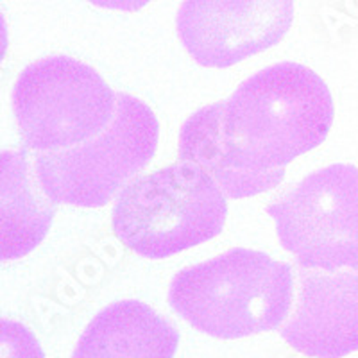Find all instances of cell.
Here are the masks:
<instances>
[{
    "mask_svg": "<svg viewBox=\"0 0 358 358\" xmlns=\"http://www.w3.org/2000/svg\"><path fill=\"white\" fill-rule=\"evenodd\" d=\"M334 118L322 78L299 63H278L192 115L179 131V159L212 176L228 197L258 196L283 181L290 162L324 142Z\"/></svg>",
    "mask_w": 358,
    "mask_h": 358,
    "instance_id": "6da1fadb",
    "label": "cell"
},
{
    "mask_svg": "<svg viewBox=\"0 0 358 358\" xmlns=\"http://www.w3.org/2000/svg\"><path fill=\"white\" fill-rule=\"evenodd\" d=\"M292 289L289 264L236 248L179 271L169 303L196 330L233 341L280 328L289 317Z\"/></svg>",
    "mask_w": 358,
    "mask_h": 358,
    "instance_id": "7a4b0ae2",
    "label": "cell"
},
{
    "mask_svg": "<svg viewBox=\"0 0 358 358\" xmlns=\"http://www.w3.org/2000/svg\"><path fill=\"white\" fill-rule=\"evenodd\" d=\"M226 194L203 169L178 162L122 188L111 213L124 248L163 260L212 241L226 224Z\"/></svg>",
    "mask_w": 358,
    "mask_h": 358,
    "instance_id": "3957f363",
    "label": "cell"
},
{
    "mask_svg": "<svg viewBox=\"0 0 358 358\" xmlns=\"http://www.w3.org/2000/svg\"><path fill=\"white\" fill-rule=\"evenodd\" d=\"M13 113L29 151L59 152L110 127L117 94L92 66L69 56H50L20 72Z\"/></svg>",
    "mask_w": 358,
    "mask_h": 358,
    "instance_id": "277c9868",
    "label": "cell"
},
{
    "mask_svg": "<svg viewBox=\"0 0 358 358\" xmlns=\"http://www.w3.org/2000/svg\"><path fill=\"white\" fill-rule=\"evenodd\" d=\"M159 124L145 102L117 94L113 122L97 138L59 152H34L41 188L56 204L101 208L149 165Z\"/></svg>",
    "mask_w": 358,
    "mask_h": 358,
    "instance_id": "5b68a950",
    "label": "cell"
},
{
    "mask_svg": "<svg viewBox=\"0 0 358 358\" xmlns=\"http://www.w3.org/2000/svg\"><path fill=\"white\" fill-rule=\"evenodd\" d=\"M280 244L301 268L358 265V169L335 163L306 176L268 204Z\"/></svg>",
    "mask_w": 358,
    "mask_h": 358,
    "instance_id": "8992f818",
    "label": "cell"
},
{
    "mask_svg": "<svg viewBox=\"0 0 358 358\" xmlns=\"http://www.w3.org/2000/svg\"><path fill=\"white\" fill-rule=\"evenodd\" d=\"M294 22V0H185L179 40L194 62L226 69L271 49Z\"/></svg>",
    "mask_w": 358,
    "mask_h": 358,
    "instance_id": "52a82bcc",
    "label": "cell"
},
{
    "mask_svg": "<svg viewBox=\"0 0 358 358\" xmlns=\"http://www.w3.org/2000/svg\"><path fill=\"white\" fill-rule=\"evenodd\" d=\"M296 313L281 328L290 348L312 358H342L358 351V265L301 271Z\"/></svg>",
    "mask_w": 358,
    "mask_h": 358,
    "instance_id": "ba28073f",
    "label": "cell"
},
{
    "mask_svg": "<svg viewBox=\"0 0 358 358\" xmlns=\"http://www.w3.org/2000/svg\"><path fill=\"white\" fill-rule=\"evenodd\" d=\"M179 331L142 301H118L95 315L72 358H174Z\"/></svg>",
    "mask_w": 358,
    "mask_h": 358,
    "instance_id": "9c48e42d",
    "label": "cell"
},
{
    "mask_svg": "<svg viewBox=\"0 0 358 358\" xmlns=\"http://www.w3.org/2000/svg\"><path fill=\"white\" fill-rule=\"evenodd\" d=\"M56 215L50 199L33 172L27 151H4L0 158V257H25L47 236Z\"/></svg>",
    "mask_w": 358,
    "mask_h": 358,
    "instance_id": "30bf717a",
    "label": "cell"
},
{
    "mask_svg": "<svg viewBox=\"0 0 358 358\" xmlns=\"http://www.w3.org/2000/svg\"><path fill=\"white\" fill-rule=\"evenodd\" d=\"M2 358H43L34 335L15 321H2Z\"/></svg>",
    "mask_w": 358,
    "mask_h": 358,
    "instance_id": "8fae6325",
    "label": "cell"
},
{
    "mask_svg": "<svg viewBox=\"0 0 358 358\" xmlns=\"http://www.w3.org/2000/svg\"><path fill=\"white\" fill-rule=\"evenodd\" d=\"M90 4L97 6L102 9H113V11H138V9L145 8L147 4H151L152 0H88Z\"/></svg>",
    "mask_w": 358,
    "mask_h": 358,
    "instance_id": "7c38bea8",
    "label": "cell"
}]
</instances>
